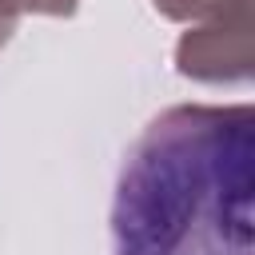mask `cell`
<instances>
[{"mask_svg": "<svg viewBox=\"0 0 255 255\" xmlns=\"http://www.w3.org/2000/svg\"><path fill=\"white\" fill-rule=\"evenodd\" d=\"M251 104L163 108L128 147L112 195L116 255H251Z\"/></svg>", "mask_w": 255, "mask_h": 255, "instance_id": "6da1fadb", "label": "cell"}, {"mask_svg": "<svg viewBox=\"0 0 255 255\" xmlns=\"http://www.w3.org/2000/svg\"><path fill=\"white\" fill-rule=\"evenodd\" d=\"M251 4L211 24H195L175 44V72L199 84H243L251 80Z\"/></svg>", "mask_w": 255, "mask_h": 255, "instance_id": "7a4b0ae2", "label": "cell"}, {"mask_svg": "<svg viewBox=\"0 0 255 255\" xmlns=\"http://www.w3.org/2000/svg\"><path fill=\"white\" fill-rule=\"evenodd\" d=\"M155 4V12L159 16H167V20H183V24H211V20H219V16H227V12H235V8H243V4H251V0H151Z\"/></svg>", "mask_w": 255, "mask_h": 255, "instance_id": "3957f363", "label": "cell"}, {"mask_svg": "<svg viewBox=\"0 0 255 255\" xmlns=\"http://www.w3.org/2000/svg\"><path fill=\"white\" fill-rule=\"evenodd\" d=\"M80 0H0V20H20V16H72Z\"/></svg>", "mask_w": 255, "mask_h": 255, "instance_id": "277c9868", "label": "cell"}, {"mask_svg": "<svg viewBox=\"0 0 255 255\" xmlns=\"http://www.w3.org/2000/svg\"><path fill=\"white\" fill-rule=\"evenodd\" d=\"M12 32H16V20H0V48L12 40Z\"/></svg>", "mask_w": 255, "mask_h": 255, "instance_id": "5b68a950", "label": "cell"}]
</instances>
